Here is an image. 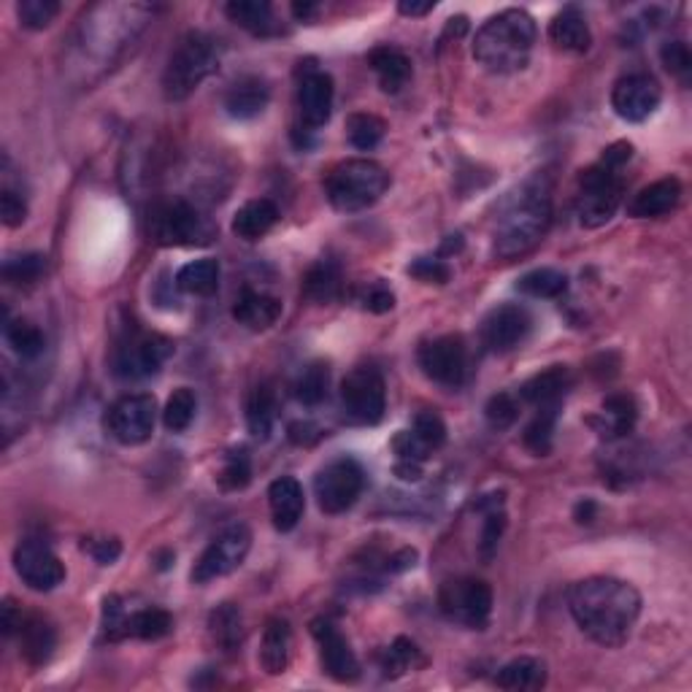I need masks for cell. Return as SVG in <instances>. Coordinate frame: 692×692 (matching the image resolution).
I'll list each match as a JSON object with an SVG mask.
<instances>
[{"mask_svg": "<svg viewBox=\"0 0 692 692\" xmlns=\"http://www.w3.org/2000/svg\"><path fill=\"white\" fill-rule=\"evenodd\" d=\"M568 609L587 638L617 649L631 638L642 617V593L614 576H590L571 587Z\"/></svg>", "mask_w": 692, "mask_h": 692, "instance_id": "6da1fadb", "label": "cell"}, {"mask_svg": "<svg viewBox=\"0 0 692 692\" xmlns=\"http://www.w3.org/2000/svg\"><path fill=\"white\" fill-rule=\"evenodd\" d=\"M552 225V185L544 174L533 176L523 190L517 192L503 214L497 216L493 233V251L501 260L528 255Z\"/></svg>", "mask_w": 692, "mask_h": 692, "instance_id": "7a4b0ae2", "label": "cell"}, {"mask_svg": "<svg viewBox=\"0 0 692 692\" xmlns=\"http://www.w3.org/2000/svg\"><path fill=\"white\" fill-rule=\"evenodd\" d=\"M536 20L523 9H506L490 16L473 36V60L484 71L508 77V73L525 71L533 57Z\"/></svg>", "mask_w": 692, "mask_h": 692, "instance_id": "3957f363", "label": "cell"}, {"mask_svg": "<svg viewBox=\"0 0 692 692\" xmlns=\"http://www.w3.org/2000/svg\"><path fill=\"white\" fill-rule=\"evenodd\" d=\"M633 157V146L628 141H617L603 149V157L579 174V190H576V216L582 227H603L620 209L625 198V168Z\"/></svg>", "mask_w": 692, "mask_h": 692, "instance_id": "277c9868", "label": "cell"}, {"mask_svg": "<svg viewBox=\"0 0 692 692\" xmlns=\"http://www.w3.org/2000/svg\"><path fill=\"white\" fill-rule=\"evenodd\" d=\"M220 60L222 47L214 36L200 31L185 33L176 49L171 51L168 66H165L163 95L174 103L187 101L211 73H216Z\"/></svg>", "mask_w": 692, "mask_h": 692, "instance_id": "5b68a950", "label": "cell"}, {"mask_svg": "<svg viewBox=\"0 0 692 692\" xmlns=\"http://www.w3.org/2000/svg\"><path fill=\"white\" fill-rule=\"evenodd\" d=\"M387 190H390V174L368 157L344 160L325 179L328 203L341 214L371 209Z\"/></svg>", "mask_w": 692, "mask_h": 692, "instance_id": "8992f818", "label": "cell"}, {"mask_svg": "<svg viewBox=\"0 0 692 692\" xmlns=\"http://www.w3.org/2000/svg\"><path fill=\"white\" fill-rule=\"evenodd\" d=\"M146 233L157 247H206L214 238V225L192 203L171 198L149 209Z\"/></svg>", "mask_w": 692, "mask_h": 692, "instance_id": "52a82bcc", "label": "cell"}, {"mask_svg": "<svg viewBox=\"0 0 692 692\" xmlns=\"http://www.w3.org/2000/svg\"><path fill=\"white\" fill-rule=\"evenodd\" d=\"M438 609L449 622L468 631H484L493 617V587L477 576L449 579L438 590Z\"/></svg>", "mask_w": 692, "mask_h": 692, "instance_id": "ba28073f", "label": "cell"}, {"mask_svg": "<svg viewBox=\"0 0 692 692\" xmlns=\"http://www.w3.org/2000/svg\"><path fill=\"white\" fill-rule=\"evenodd\" d=\"M387 409L385 379L371 365L349 371L341 382V411L349 425L371 427L379 425Z\"/></svg>", "mask_w": 692, "mask_h": 692, "instance_id": "9c48e42d", "label": "cell"}, {"mask_svg": "<svg viewBox=\"0 0 692 692\" xmlns=\"http://www.w3.org/2000/svg\"><path fill=\"white\" fill-rule=\"evenodd\" d=\"M171 354H174V341L165 336L128 330L114 349V371L122 379H146L163 368Z\"/></svg>", "mask_w": 692, "mask_h": 692, "instance_id": "30bf717a", "label": "cell"}, {"mask_svg": "<svg viewBox=\"0 0 692 692\" xmlns=\"http://www.w3.org/2000/svg\"><path fill=\"white\" fill-rule=\"evenodd\" d=\"M249 549L251 530L247 525H227L222 533L214 536V541H211V544L203 549V554L198 558L196 568H192V582H196V585H209V582L222 579V576H231L233 571L242 568Z\"/></svg>", "mask_w": 692, "mask_h": 692, "instance_id": "8fae6325", "label": "cell"}, {"mask_svg": "<svg viewBox=\"0 0 692 692\" xmlns=\"http://www.w3.org/2000/svg\"><path fill=\"white\" fill-rule=\"evenodd\" d=\"M365 490V471L354 457L330 460L314 479V495L325 514H344Z\"/></svg>", "mask_w": 692, "mask_h": 692, "instance_id": "7c38bea8", "label": "cell"}, {"mask_svg": "<svg viewBox=\"0 0 692 692\" xmlns=\"http://www.w3.org/2000/svg\"><path fill=\"white\" fill-rule=\"evenodd\" d=\"M157 403L149 392H130L112 403L106 414L108 436L122 446H141L152 438Z\"/></svg>", "mask_w": 692, "mask_h": 692, "instance_id": "4fadbf2b", "label": "cell"}, {"mask_svg": "<svg viewBox=\"0 0 692 692\" xmlns=\"http://www.w3.org/2000/svg\"><path fill=\"white\" fill-rule=\"evenodd\" d=\"M14 568L33 593H51L66 582V565L42 539H25L14 549Z\"/></svg>", "mask_w": 692, "mask_h": 692, "instance_id": "5bb4252c", "label": "cell"}, {"mask_svg": "<svg viewBox=\"0 0 692 692\" xmlns=\"http://www.w3.org/2000/svg\"><path fill=\"white\" fill-rule=\"evenodd\" d=\"M420 368L442 387H460L468 374V347L462 336H438L420 349Z\"/></svg>", "mask_w": 692, "mask_h": 692, "instance_id": "9a60e30c", "label": "cell"}, {"mask_svg": "<svg viewBox=\"0 0 692 692\" xmlns=\"http://www.w3.org/2000/svg\"><path fill=\"white\" fill-rule=\"evenodd\" d=\"M662 101V90L649 73H628L611 90V108L625 122H646L657 112Z\"/></svg>", "mask_w": 692, "mask_h": 692, "instance_id": "2e32d148", "label": "cell"}, {"mask_svg": "<svg viewBox=\"0 0 692 692\" xmlns=\"http://www.w3.org/2000/svg\"><path fill=\"white\" fill-rule=\"evenodd\" d=\"M312 636L317 638L322 671L339 684L357 682L360 662H357V655L352 652V646H349V642L344 638V633H341L330 620H314Z\"/></svg>", "mask_w": 692, "mask_h": 692, "instance_id": "e0dca14e", "label": "cell"}, {"mask_svg": "<svg viewBox=\"0 0 692 692\" xmlns=\"http://www.w3.org/2000/svg\"><path fill=\"white\" fill-rule=\"evenodd\" d=\"M333 77L317 68H308L297 82V117L306 130H317L328 125L330 114H333Z\"/></svg>", "mask_w": 692, "mask_h": 692, "instance_id": "ac0fdd59", "label": "cell"}, {"mask_svg": "<svg viewBox=\"0 0 692 692\" xmlns=\"http://www.w3.org/2000/svg\"><path fill=\"white\" fill-rule=\"evenodd\" d=\"M530 333V314L525 306L506 303L497 306L484 317L482 322V344L490 352H512Z\"/></svg>", "mask_w": 692, "mask_h": 692, "instance_id": "d6986e66", "label": "cell"}, {"mask_svg": "<svg viewBox=\"0 0 692 692\" xmlns=\"http://www.w3.org/2000/svg\"><path fill=\"white\" fill-rule=\"evenodd\" d=\"M268 506H271L273 528L279 533L295 530L303 519V512H306V495H303L301 482L293 477L273 479L271 488H268Z\"/></svg>", "mask_w": 692, "mask_h": 692, "instance_id": "ffe728a7", "label": "cell"}, {"mask_svg": "<svg viewBox=\"0 0 692 692\" xmlns=\"http://www.w3.org/2000/svg\"><path fill=\"white\" fill-rule=\"evenodd\" d=\"M587 422L595 427L598 436L609 438V442L625 438L638 422L636 398L628 396V392H614V396H609L600 403L598 414H593Z\"/></svg>", "mask_w": 692, "mask_h": 692, "instance_id": "44dd1931", "label": "cell"}, {"mask_svg": "<svg viewBox=\"0 0 692 692\" xmlns=\"http://www.w3.org/2000/svg\"><path fill=\"white\" fill-rule=\"evenodd\" d=\"M679 200H682V181L677 176H666L638 190L628 206V214L636 220H660L677 209Z\"/></svg>", "mask_w": 692, "mask_h": 692, "instance_id": "7402d4cb", "label": "cell"}, {"mask_svg": "<svg viewBox=\"0 0 692 692\" xmlns=\"http://www.w3.org/2000/svg\"><path fill=\"white\" fill-rule=\"evenodd\" d=\"M574 385V376L565 365H552V368L541 371V374L530 376L523 387H519V403H530L536 409L541 406H560L565 392Z\"/></svg>", "mask_w": 692, "mask_h": 692, "instance_id": "603a6c76", "label": "cell"}, {"mask_svg": "<svg viewBox=\"0 0 692 692\" xmlns=\"http://www.w3.org/2000/svg\"><path fill=\"white\" fill-rule=\"evenodd\" d=\"M282 317V301L257 290H244L233 303V319L249 330H268Z\"/></svg>", "mask_w": 692, "mask_h": 692, "instance_id": "cb8c5ba5", "label": "cell"}, {"mask_svg": "<svg viewBox=\"0 0 692 692\" xmlns=\"http://www.w3.org/2000/svg\"><path fill=\"white\" fill-rule=\"evenodd\" d=\"M14 636H20V655L31 662L33 668L49 662L51 652L57 646V633L44 617L38 614H22L20 628H16Z\"/></svg>", "mask_w": 692, "mask_h": 692, "instance_id": "d4e9b609", "label": "cell"}, {"mask_svg": "<svg viewBox=\"0 0 692 692\" xmlns=\"http://www.w3.org/2000/svg\"><path fill=\"white\" fill-rule=\"evenodd\" d=\"M290 655H293V631H290V622L282 620V617H273V620H268L266 633H262V671H266L268 677H279V673L288 671Z\"/></svg>", "mask_w": 692, "mask_h": 692, "instance_id": "484cf974", "label": "cell"}, {"mask_svg": "<svg viewBox=\"0 0 692 692\" xmlns=\"http://www.w3.org/2000/svg\"><path fill=\"white\" fill-rule=\"evenodd\" d=\"M549 42L558 49L576 51V55L590 49L593 33L585 14H582L576 5H565V9L560 11V14H554V20L549 22Z\"/></svg>", "mask_w": 692, "mask_h": 692, "instance_id": "4316f807", "label": "cell"}, {"mask_svg": "<svg viewBox=\"0 0 692 692\" xmlns=\"http://www.w3.org/2000/svg\"><path fill=\"white\" fill-rule=\"evenodd\" d=\"M268 101H271V87H268L266 79L244 77L227 90L225 112L233 119H255L257 114L266 112Z\"/></svg>", "mask_w": 692, "mask_h": 692, "instance_id": "83f0119b", "label": "cell"}, {"mask_svg": "<svg viewBox=\"0 0 692 692\" xmlns=\"http://www.w3.org/2000/svg\"><path fill=\"white\" fill-rule=\"evenodd\" d=\"M279 222V209L273 200L268 198H255L247 200L242 209L233 216V233H236L242 242H260L268 233L273 231V225Z\"/></svg>", "mask_w": 692, "mask_h": 692, "instance_id": "f1b7e54d", "label": "cell"}, {"mask_svg": "<svg viewBox=\"0 0 692 692\" xmlns=\"http://www.w3.org/2000/svg\"><path fill=\"white\" fill-rule=\"evenodd\" d=\"M371 71L379 79L382 90L390 95L400 93L411 79V60L396 47H376L368 51Z\"/></svg>", "mask_w": 692, "mask_h": 692, "instance_id": "f546056e", "label": "cell"}, {"mask_svg": "<svg viewBox=\"0 0 692 692\" xmlns=\"http://www.w3.org/2000/svg\"><path fill=\"white\" fill-rule=\"evenodd\" d=\"M225 14L238 27L251 33V36L268 38L273 33H279V22L273 16V5L268 0H231L225 5Z\"/></svg>", "mask_w": 692, "mask_h": 692, "instance_id": "4dcf8cb0", "label": "cell"}, {"mask_svg": "<svg viewBox=\"0 0 692 692\" xmlns=\"http://www.w3.org/2000/svg\"><path fill=\"white\" fill-rule=\"evenodd\" d=\"M174 631V617L165 609H139L133 614L125 611L122 628H119V642L122 638H141V642H157Z\"/></svg>", "mask_w": 692, "mask_h": 692, "instance_id": "1f68e13d", "label": "cell"}, {"mask_svg": "<svg viewBox=\"0 0 692 692\" xmlns=\"http://www.w3.org/2000/svg\"><path fill=\"white\" fill-rule=\"evenodd\" d=\"M495 684L501 690L525 692V690H541L547 684V666L536 657H517V660L506 662L497 671Z\"/></svg>", "mask_w": 692, "mask_h": 692, "instance_id": "d6a6232c", "label": "cell"}, {"mask_svg": "<svg viewBox=\"0 0 692 692\" xmlns=\"http://www.w3.org/2000/svg\"><path fill=\"white\" fill-rule=\"evenodd\" d=\"M344 293L341 268L330 260H319L303 277V295L314 303H333Z\"/></svg>", "mask_w": 692, "mask_h": 692, "instance_id": "836d02e7", "label": "cell"}, {"mask_svg": "<svg viewBox=\"0 0 692 692\" xmlns=\"http://www.w3.org/2000/svg\"><path fill=\"white\" fill-rule=\"evenodd\" d=\"M277 422V390L271 382L251 387L247 398V427L255 438H268Z\"/></svg>", "mask_w": 692, "mask_h": 692, "instance_id": "e575fe53", "label": "cell"}, {"mask_svg": "<svg viewBox=\"0 0 692 692\" xmlns=\"http://www.w3.org/2000/svg\"><path fill=\"white\" fill-rule=\"evenodd\" d=\"M176 288L187 295H214L220 288V262L211 260V257L187 262L176 273Z\"/></svg>", "mask_w": 692, "mask_h": 692, "instance_id": "d590c367", "label": "cell"}, {"mask_svg": "<svg viewBox=\"0 0 692 692\" xmlns=\"http://www.w3.org/2000/svg\"><path fill=\"white\" fill-rule=\"evenodd\" d=\"M209 633L220 649L236 652L244 642V620H242L238 606H233V603L216 606L209 617Z\"/></svg>", "mask_w": 692, "mask_h": 692, "instance_id": "8d00e7d4", "label": "cell"}, {"mask_svg": "<svg viewBox=\"0 0 692 692\" xmlns=\"http://www.w3.org/2000/svg\"><path fill=\"white\" fill-rule=\"evenodd\" d=\"M382 673H385L387 679H398L403 677V673L409 671H417V668H422L427 662L425 652L420 649L411 638H396L390 646H387L385 652H382Z\"/></svg>", "mask_w": 692, "mask_h": 692, "instance_id": "74e56055", "label": "cell"}, {"mask_svg": "<svg viewBox=\"0 0 692 692\" xmlns=\"http://www.w3.org/2000/svg\"><path fill=\"white\" fill-rule=\"evenodd\" d=\"M3 282L11 284V288H33L44 279L47 273V257L38 255V251H31V255H20V257H9L3 262Z\"/></svg>", "mask_w": 692, "mask_h": 692, "instance_id": "f35d334b", "label": "cell"}, {"mask_svg": "<svg viewBox=\"0 0 692 692\" xmlns=\"http://www.w3.org/2000/svg\"><path fill=\"white\" fill-rule=\"evenodd\" d=\"M387 133V125L385 119L376 117V114L368 112H357L347 119V136H349V144L360 152H371L382 144Z\"/></svg>", "mask_w": 692, "mask_h": 692, "instance_id": "ab89813d", "label": "cell"}, {"mask_svg": "<svg viewBox=\"0 0 692 692\" xmlns=\"http://www.w3.org/2000/svg\"><path fill=\"white\" fill-rule=\"evenodd\" d=\"M3 336L5 344L25 360L38 357V354L44 352V347H47V339H44V333L38 330V325L27 322V319H11V322H5Z\"/></svg>", "mask_w": 692, "mask_h": 692, "instance_id": "60d3db41", "label": "cell"}, {"mask_svg": "<svg viewBox=\"0 0 692 692\" xmlns=\"http://www.w3.org/2000/svg\"><path fill=\"white\" fill-rule=\"evenodd\" d=\"M558 414H560V406H541L536 411L533 422L525 427V436L523 442L528 446L533 455L544 457L552 451V438H554V425H558Z\"/></svg>", "mask_w": 692, "mask_h": 692, "instance_id": "b9f144b4", "label": "cell"}, {"mask_svg": "<svg viewBox=\"0 0 692 692\" xmlns=\"http://www.w3.org/2000/svg\"><path fill=\"white\" fill-rule=\"evenodd\" d=\"M330 387V368L328 363H312L301 371L295 379V398L303 406H319L328 398Z\"/></svg>", "mask_w": 692, "mask_h": 692, "instance_id": "7bdbcfd3", "label": "cell"}, {"mask_svg": "<svg viewBox=\"0 0 692 692\" xmlns=\"http://www.w3.org/2000/svg\"><path fill=\"white\" fill-rule=\"evenodd\" d=\"M196 411H198V398L190 387H179V390H174V396L168 398V403H165V409H163L165 431L185 433L187 427L192 425V420H196Z\"/></svg>", "mask_w": 692, "mask_h": 692, "instance_id": "ee69618b", "label": "cell"}, {"mask_svg": "<svg viewBox=\"0 0 692 692\" xmlns=\"http://www.w3.org/2000/svg\"><path fill=\"white\" fill-rule=\"evenodd\" d=\"M519 293L530 297H560L568 290V277L554 268H536L517 282Z\"/></svg>", "mask_w": 692, "mask_h": 692, "instance_id": "f6af8a7d", "label": "cell"}, {"mask_svg": "<svg viewBox=\"0 0 692 692\" xmlns=\"http://www.w3.org/2000/svg\"><path fill=\"white\" fill-rule=\"evenodd\" d=\"M222 490L227 493H238L251 482V457L247 446H236L225 455V466H222L220 477H216Z\"/></svg>", "mask_w": 692, "mask_h": 692, "instance_id": "bcb514c9", "label": "cell"}, {"mask_svg": "<svg viewBox=\"0 0 692 692\" xmlns=\"http://www.w3.org/2000/svg\"><path fill=\"white\" fill-rule=\"evenodd\" d=\"M503 495H490L488 503H479V508H484V528H482V552L484 560H490L497 552L501 544V536L506 530V514H503Z\"/></svg>", "mask_w": 692, "mask_h": 692, "instance_id": "7dc6e473", "label": "cell"}, {"mask_svg": "<svg viewBox=\"0 0 692 692\" xmlns=\"http://www.w3.org/2000/svg\"><path fill=\"white\" fill-rule=\"evenodd\" d=\"M62 5L57 0H22L16 5V16H20L22 27L27 31H47L51 22L57 20Z\"/></svg>", "mask_w": 692, "mask_h": 692, "instance_id": "c3c4849f", "label": "cell"}, {"mask_svg": "<svg viewBox=\"0 0 692 692\" xmlns=\"http://www.w3.org/2000/svg\"><path fill=\"white\" fill-rule=\"evenodd\" d=\"M352 301L357 303L363 312H371V314H387L396 308V293H392L385 282L360 284V288H354Z\"/></svg>", "mask_w": 692, "mask_h": 692, "instance_id": "681fc988", "label": "cell"}, {"mask_svg": "<svg viewBox=\"0 0 692 692\" xmlns=\"http://www.w3.org/2000/svg\"><path fill=\"white\" fill-rule=\"evenodd\" d=\"M484 417H488L490 427L506 431V427H512L514 422H517L519 398L512 396V392H497V396L490 398L488 406H484Z\"/></svg>", "mask_w": 692, "mask_h": 692, "instance_id": "f907efd6", "label": "cell"}, {"mask_svg": "<svg viewBox=\"0 0 692 692\" xmlns=\"http://www.w3.org/2000/svg\"><path fill=\"white\" fill-rule=\"evenodd\" d=\"M411 431H414V436L420 438V442L425 444L431 451L442 449V446L446 444L444 420L436 414V411H431V409L420 411V414L414 417V425H411Z\"/></svg>", "mask_w": 692, "mask_h": 692, "instance_id": "816d5d0a", "label": "cell"}, {"mask_svg": "<svg viewBox=\"0 0 692 692\" xmlns=\"http://www.w3.org/2000/svg\"><path fill=\"white\" fill-rule=\"evenodd\" d=\"M390 446L392 451H396V462H414V466H422V462L433 455V451L414 436V431H398Z\"/></svg>", "mask_w": 692, "mask_h": 692, "instance_id": "f5cc1de1", "label": "cell"}, {"mask_svg": "<svg viewBox=\"0 0 692 692\" xmlns=\"http://www.w3.org/2000/svg\"><path fill=\"white\" fill-rule=\"evenodd\" d=\"M409 273L414 279H420L422 284H446L449 282L451 271L442 257H420L409 266Z\"/></svg>", "mask_w": 692, "mask_h": 692, "instance_id": "db71d44e", "label": "cell"}, {"mask_svg": "<svg viewBox=\"0 0 692 692\" xmlns=\"http://www.w3.org/2000/svg\"><path fill=\"white\" fill-rule=\"evenodd\" d=\"M660 60H662V66H666L668 71L673 73V77H679V79L690 77L692 55H690V47L684 42H668L666 47L660 49Z\"/></svg>", "mask_w": 692, "mask_h": 692, "instance_id": "11a10c76", "label": "cell"}, {"mask_svg": "<svg viewBox=\"0 0 692 692\" xmlns=\"http://www.w3.org/2000/svg\"><path fill=\"white\" fill-rule=\"evenodd\" d=\"M0 216L5 227H20L27 220V200L11 187H3L0 192Z\"/></svg>", "mask_w": 692, "mask_h": 692, "instance_id": "9f6ffc18", "label": "cell"}, {"mask_svg": "<svg viewBox=\"0 0 692 692\" xmlns=\"http://www.w3.org/2000/svg\"><path fill=\"white\" fill-rule=\"evenodd\" d=\"M82 549L95 560V563L112 565L114 560L119 558V552H122V544H119L117 539H106V536H103V539H84Z\"/></svg>", "mask_w": 692, "mask_h": 692, "instance_id": "6f0895ef", "label": "cell"}, {"mask_svg": "<svg viewBox=\"0 0 692 692\" xmlns=\"http://www.w3.org/2000/svg\"><path fill=\"white\" fill-rule=\"evenodd\" d=\"M385 571H390V574H400V571H409L414 568L417 563V549H400V552L390 554V558L385 560Z\"/></svg>", "mask_w": 692, "mask_h": 692, "instance_id": "680465c9", "label": "cell"}, {"mask_svg": "<svg viewBox=\"0 0 692 692\" xmlns=\"http://www.w3.org/2000/svg\"><path fill=\"white\" fill-rule=\"evenodd\" d=\"M436 9V0H425V3H414V0H403L398 3V11L403 16H425Z\"/></svg>", "mask_w": 692, "mask_h": 692, "instance_id": "91938a15", "label": "cell"}, {"mask_svg": "<svg viewBox=\"0 0 692 692\" xmlns=\"http://www.w3.org/2000/svg\"><path fill=\"white\" fill-rule=\"evenodd\" d=\"M317 11H319L317 3H293V14H295L301 22L314 20V14H317Z\"/></svg>", "mask_w": 692, "mask_h": 692, "instance_id": "94428289", "label": "cell"}, {"mask_svg": "<svg viewBox=\"0 0 692 692\" xmlns=\"http://www.w3.org/2000/svg\"><path fill=\"white\" fill-rule=\"evenodd\" d=\"M593 514H595V503L582 501L579 506H576V523H593Z\"/></svg>", "mask_w": 692, "mask_h": 692, "instance_id": "6125c7cd", "label": "cell"}]
</instances>
